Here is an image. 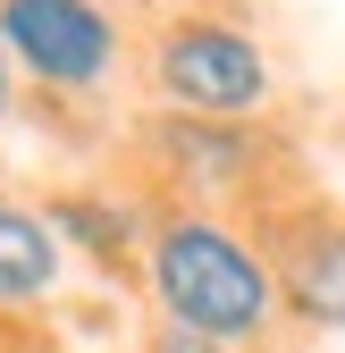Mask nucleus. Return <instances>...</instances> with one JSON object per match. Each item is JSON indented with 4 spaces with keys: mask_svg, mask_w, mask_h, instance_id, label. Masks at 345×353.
Listing matches in <instances>:
<instances>
[{
    "mask_svg": "<svg viewBox=\"0 0 345 353\" xmlns=\"http://www.w3.org/2000/svg\"><path fill=\"white\" fill-rule=\"evenodd\" d=\"M152 84L177 118H236L244 126L270 101V59L228 17H177L152 42Z\"/></svg>",
    "mask_w": 345,
    "mask_h": 353,
    "instance_id": "obj_2",
    "label": "nucleus"
},
{
    "mask_svg": "<svg viewBox=\"0 0 345 353\" xmlns=\"http://www.w3.org/2000/svg\"><path fill=\"white\" fill-rule=\"evenodd\" d=\"M144 278L168 328H194L210 345H262L278 328V286L262 244H244L219 219H160L144 244Z\"/></svg>",
    "mask_w": 345,
    "mask_h": 353,
    "instance_id": "obj_1",
    "label": "nucleus"
},
{
    "mask_svg": "<svg viewBox=\"0 0 345 353\" xmlns=\"http://www.w3.org/2000/svg\"><path fill=\"white\" fill-rule=\"evenodd\" d=\"M262 261H270L278 312H295L304 328H345V210H328V202L286 210L278 244Z\"/></svg>",
    "mask_w": 345,
    "mask_h": 353,
    "instance_id": "obj_4",
    "label": "nucleus"
},
{
    "mask_svg": "<svg viewBox=\"0 0 345 353\" xmlns=\"http://www.w3.org/2000/svg\"><path fill=\"white\" fill-rule=\"evenodd\" d=\"M152 143L177 160L186 176H202V185H236V176L253 168V135H244L236 118H168Z\"/></svg>",
    "mask_w": 345,
    "mask_h": 353,
    "instance_id": "obj_6",
    "label": "nucleus"
},
{
    "mask_svg": "<svg viewBox=\"0 0 345 353\" xmlns=\"http://www.w3.org/2000/svg\"><path fill=\"white\" fill-rule=\"evenodd\" d=\"M59 286V228L26 202H0V303H42Z\"/></svg>",
    "mask_w": 345,
    "mask_h": 353,
    "instance_id": "obj_5",
    "label": "nucleus"
},
{
    "mask_svg": "<svg viewBox=\"0 0 345 353\" xmlns=\"http://www.w3.org/2000/svg\"><path fill=\"white\" fill-rule=\"evenodd\" d=\"M0 59L51 93H84L118 68V17L101 0H0Z\"/></svg>",
    "mask_w": 345,
    "mask_h": 353,
    "instance_id": "obj_3",
    "label": "nucleus"
},
{
    "mask_svg": "<svg viewBox=\"0 0 345 353\" xmlns=\"http://www.w3.org/2000/svg\"><path fill=\"white\" fill-rule=\"evenodd\" d=\"M144 353H236V345H210V336H194V328H168V320H160Z\"/></svg>",
    "mask_w": 345,
    "mask_h": 353,
    "instance_id": "obj_7",
    "label": "nucleus"
},
{
    "mask_svg": "<svg viewBox=\"0 0 345 353\" xmlns=\"http://www.w3.org/2000/svg\"><path fill=\"white\" fill-rule=\"evenodd\" d=\"M0 110H9V68H0Z\"/></svg>",
    "mask_w": 345,
    "mask_h": 353,
    "instance_id": "obj_8",
    "label": "nucleus"
}]
</instances>
